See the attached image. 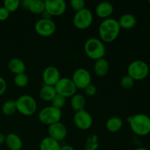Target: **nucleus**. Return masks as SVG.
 I'll list each match as a JSON object with an SVG mask.
<instances>
[{
    "mask_svg": "<svg viewBox=\"0 0 150 150\" xmlns=\"http://www.w3.org/2000/svg\"><path fill=\"white\" fill-rule=\"evenodd\" d=\"M121 28L118 21L112 18L104 19L99 26V35L103 42H111L115 40Z\"/></svg>",
    "mask_w": 150,
    "mask_h": 150,
    "instance_id": "nucleus-1",
    "label": "nucleus"
},
{
    "mask_svg": "<svg viewBox=\"0 0 150 150\" xmlns=\"http://www.w3.org/2000/svg\"><path fill=\"white\" fill-rule=\"evenodd\" d=\"M132 131L139 136H147L150 133V117L144 114H138L127 118Z\"/></svg>",
    "mask_w": 150,
    "mask_h": 150,
    "instance_id": "nucleus-2",
    "label": "nucleus"
},
{
    "mask_svg": "<svg viewBox=\"0 0 150 150\" xmlns=\"http://www.w3.org/2000/svg\"><path fill=\"white\" fill-rule=\"evenodd\" d=\"M86 55L93 60H98L104 58L105 54V47L101 40L91 38L86 40L83 45Z\"/></svg>",
    "mask_w": 150,
    "mask_h": 150,
    "instance_id": "nucleus-3",
    "label": "nucleus"
},
{
    "mask_svg": "<svg viewBox=\"0 0 150 150\" xmlns=\"http://www.w3.org/2000/svg\"><path fill=\"white\" fill-rule=\"evenodd\" d=\"M149 73V66L142 60H135L127 67V75L134 81H141L146 79Z\"/></svg>",
    "mask_w": 150,
    "mask_h": 150,
    "instance_id": "nucleus-4",
    "label": "nucleus"
},
{
    "mask_svg": "<svg viewBox=\"0 0 150 150\" xmlns=\"http://www.w3.org/2000/svg\"><path fill=\"white\" fill-rule=\"evenodd\" d=\"M16 103L17 111L24 116L32 115L37 110L36 101L30 95H21L16 100Z\"/></svg>",
    "mask_w": 150,
    "mask_h": 150,
    "instance_id": "nucleus-5",
    "label": "nucleus"
},
{
    "mask_svg": "<svg viewBox=\"0 0 150 150\" xmlns=\"http://www.w3.org/2000/svg\"><path fill=\"white\" fill-rule=\"evenodd\" d=\"M38 117L41 122L49 126L60 121L62 117V110L58 109L52 105L45 107L40 110Z\"/></svg>",
    "mask_w": 150,
    "mask_h": 150,
    "instance_id": "nucleus-6",
    "label": "nucleus"
},
{
    "mask_svg": "<svg viewBox=\"0 0 150 150\" xmlns=\"http://www.w3.org/2000/svg\"><path fill=\"white\" fill-rule=\"evenodd\" d=\"M93 21V15L89 9L84 8L76 12L73 17V22L77 29H86L91 26Z\"/></svg>",
    "mask_w": 150,
    "mask_h": 150,
    "instance_id": "nucleus-7",
    "label": "nucleus"
},
{
    "mask_svg": "<svg viewBox=\"0 0 150 150\" xmlns=\"http://www.w3.org/2000/svg\"><path fill=\"white\" fill-rule=\"evenodd\" d=\"M54 87L57 94L62 95L65 98L73 97L76 95L77 90V88L72 79L69 78H61Z\"/></svg>",
    "mask_w": 150,
    "mask_h": 150,
    "instance_id": "nucleus-8",
    "label": "nucleus"
},
{
    "mask_svg": "<svg viewBox=\"0 0 150 150\" xmlns=\"http://www.w3.org/2000/svg\"><path fill=\"white\" fill-rule=\"evenodd\" d=\"M71 79L77 89H84L88 85L92 83L90 73L85 68H79L75 70Z\"/></svg>",
    "mask_w": 150,
    "mask_h": 150,
    "instance_id": "nucleus-9",
    "label": "nucleus"
},
{
    "mask_svg": "<svg viewBox=\"0 0 150 150\" xmlns=\"http://www.w3.org/2000/svg\"><path fill=\"white\" fill-rule=\"evenodd\" d=\"M57 26L51 19L41 18L35 23V30L42 37H50L55 32Z\"/></svg>",
    "mask_w": 150,
    "mask_h": 150,
    "instance_id": "nucleus-10",
    "label": "nucleus"
},
{
    "mask_svg": "<svg viewBox=\"0 0 150 150\" xmlns=\"http://www.w3.org/2000/svg\"><path fill=\"white\" fill-rule=\"evenodd\" d=\"M74 123L77 127L82 130H86L90 128L93 123L92 116L85 109L76 111L73 117Z\"/></svg>",
    "mask_w": 150,
    "mask_h": 150,
    "instance_id": "nucleus-11",
    "label": "nucleus"
},
{
    "mask_svg": "<svg viewBox=\"0 0 150 150\" xmlns=\"http://www.w3.org/2000/svg\"><path fill=\"white\" fill-rule=\"evenodd\" d=\"M45 10L51 16H59L65 12L67 4L64 0H45Z\"/></svg>",
    "mask_w": 150,
    "mask_h": 150,
    "instance_id": "nucleus-12",
    "label": "nucleus"
},
{
    "mask_svg": "<svg viewBox=\"0 0 150 150\" xmlns=\"http://www.w3.org/2000/svg\"><path fill=\"white\" fill-rule=\"evenodd\" d=\"M42 81L44 83L49 86H55L61 79L59 70L54 66H48L42 72Z\"/></svg>",
    "mask_w": 150,
    "mask_h": 150,
    "instance_id": "nucleus-13",
    "label": "nucleus"
},
{
    "mask_svg": "<svg viewBox=\"0 0 150 150\" xmlns=\"http://www.w3.org/2000/svg\"><path fill=\"white\" fill-rule=\"evenodd\" d=\"M48 133L49 137L57 142H60L65 139L67 134V130L64 125L59 122L48 126Z\"/></svg>",
    "mask_w": 150,
    "mask_h": 150,
    "instance_id": "nucleus-14",
    "label": "nucleus"
},
{
    "mask_svg": "<svg viewBox=\"0 0 150 150\" xmlns=\"http://www.w3.org/2000/svg\"><path fill=\"white\" fill-rule=\"evenodd\" d=\"M114 7L109 1H101L97 5L95 13L97 16L103 19L108 18L112 15Z\"/></svg>",
    "mask_w": 150,
    "mask_h": 150,
    "instance_id": "nucleus-15",
    "label": "nucleus"
},
{
    "mask_svg": "<svg viewBox=\"0 0 150 150\" xmlns=\"http://www.w3.org/2000/svg\"><path fill=\"white\" fill-rule=\"evenodd\" d=\"M5 143L10 150H21L23 146V142L20 136L16 133H9L5 136Z\"/></svg>",
    "mask_w": 150,
    "mask_h": 150,
    "instance_id": "nucleus-16",
    "label": "nucleus"
},
{
    "mask_svg": "<svg viewBox=\"0 0 150 150\" xmlns=\"http://www.w3.org/2000/svg\"><path fill=\"white\" fill-rule=\"evenodd\" d=\"M109 70V63L105 58L96 60L94 65V71L97 76L100 77L105 76Z\"/></svg>",
    "mask_w": 150,
    "mask_h": 150,
    "instance_id": "nucleus-17",
    "label": "nucleus"
},
{
    "mask_svg": "<svg viewBox=\"0 0 150 150\" xmlns=\"http://www.w3.org/2000/svg\"><path fill=\"white\" fill-rule=\"evenodd\" d=\"M120 28L125 29H131L136 26V18L133 15L130 13H126L122 15L118 20Z\"/></svg>",
    "mask_w": 150,
    "mask_h": 150,
    "instance_id": "nucleus-18",
    "label": "nucleus"
},
{
    "mask_svg": "<svg viewBox=\"0 0 150 150\" xmlns=\"http://www.w3.org/2000/svg\"><path fill=\"white\" fill-rule=\"evenodd\" d=\"M8 68L14 74L18 75L23 73L26 70L25 63L19 58H13L9 61Z\"/></svg>",
    "mask_w": 150,
    "mask_h": 150,
    "instance_id": "nucleus-19",
    "label": "nucleus"
},
{
    "mask_svg": "<svg viewBox=\"0 0 150 150\" xmlns=\"http://www.w3.org/2000/svg\"><path fill=\"white\" fill-rule=\"evenodd\" d=\"M57 95L55 87L54 86H49V85L45 84L42 86L40 90V98L43 101L49 102L53 100V98Z\"/></svg>",
    "mask_w": 150,
    "mask_h": 150,
    "instance_id": "nucleus-20",
    "label": "nucleus"
},
{
    "mask_svg": "<svg viewBox=\"0 0 150 150\" xmlns=\"http://www.w3.org/2000/svg\"><path fill=\"white\" fill-rule=\"evenodd\" d=\"M123 125V121L120 117H113L108 119L105 124V127L108 131L111 133H116L120 130Z\"/></svg>",
    "mask_w": 150,
    "mask_h": 150,
    "instance_id": "nucleus-21",
    "label": "nucleus"
},
{
    "mask_svg": "<svg viewBox=\"0 0 150 150\" xmlns=\"http://www.w3.org/2000/svg\"><path fill=\"white\" fill-rule=\"evenodd\" d=\"M60 147L59 142L49 136L44 138L40 144V150H60Z\"/></svg>",
    "mask_w": 150,
    "mask_h": 150,
    "instance_id": "nucleus-22",
    "label": "nucleus"
},
{
    "mask_svg": "<svg viewBox=\"0 0 150 150\" xmlns=\"http://www.w3.org/2000/svg\"><path fill=\"white\" fill-rule=\"evenodd\" d=\"M85 105H86V100L83 95L76 94L72 97L71 107L76 112L84 109Z\"/></svg>",
    "mask_w": 150,
    "mask_h": 150,
    "instance_id": "nucleus-23",
    "label": "nucleus"
},
{
    "mask_svg": "<svg viewBox=\"0 0 150 150\" xmlns=\"http://www.w3.org/2000/svg\"><path fill=\"white\" fill-rule=\"evenodd\" d=\"M28 10L34 14H42L45 10V1L42 0H31Z\"/></svg>",
    "mask_w": 150,
    "mask_h": 150,
    "instance_id": "nucleus-24",
    "label": "nucleus"
},
{
    "mask_svg": "<svg viewBox=\"0 0 150 150\" xmlns=\"http://www.w3.org/2000/svg\"><path fill=\"white\" fill-rule=\"evenodd\" d=\"M99 139L97 135L92 134L87 137L84 144V150H98Z\"/></svg>",
    "mask_w": 150,
    "mask_h": 150,
    "instance_id": "nucleus-25",
    "label": "nucleus"
},
{
    "mask_svg": "<svg viewBox=\"0 0 150 150\" xmlns=\"http://www.w3.org/2000/svg\"><path fill=\"white\" fill-rule=\"evenodd\" d=\"M16 100H7L3 103L1 106V111L6 116H11L16 113Z\"/></svg>",
    "mask_w": 150,
    "mask_h": 150,
    "instance_id": "nucleus-26",
    "label": "nucleus"
},
{
    "mask_svg": "<svg viewBox=\"0 0 150 150\" xmlns=\"http://www.w3.org/2000/svg\"><path fill=\"white\" fill-rule=\"evenodd\" d=\"M14 83L18 87H24L29 83V77L25 73L16 75L14 77Z\"/></svg>",
    "mask_w": 150,
    "mask_h": 150,
    "instance_id": "nucleus-27",
    "label": "nucleus"
},
{
    "mask_svg": "<svg viewBox=\"0 0 150 150\" xmlns=\"http://www.w3.org/2000/svg\"><path fill=\"white\" fill-rule=\"evenodd\" d=\"M21 4V1L19 0H5L4 1V6L7 10L10 13L16 11L18 9Z\"/></svg>",
    "mask_w": 150,
    "mask_h": 150,
    "instance_id": "nucleus-28",
    "label": "nucleus"
},
{
    "mask_svg": "<svg viewBox=\"0 0 150 150\" xmlns=\"http://www.w3.org/2000/svg\"><path fill=\"white\" fill-rule=\"evenodd\" d=\"M65 98L62 95H55L53 100H51V103H52V106L55 107V108H58V109H62V108L65 105Z\"/></svg>",
    "mask_w": 150,
    "mask_h": 150,
    "instance_id": "nucleus-29",
    "label": "nucleus"
},
{
    "mask_svg": "<svg viewBox=\"0 0 150 150\" xmlns=\"http://www.w3.org/2000/svg\"><path fill=\"white\" fill-rule=\"evenodd\" d=\"M134 84V80L128 75L123 76L120 80V85L125 89H128L133 87Z\"/></svg>",
    "mask_w": 150,
    "mask_h": 150,
    "instance_id": "nucleus-30",
    "label": "nucleus"
},
{
    "mask_svg": "<svg viewBox=\"0 0 150 150\" xmlns=\"http://www.w3.org/2000/svg\"><path fill=\"white\" fill-rule=\"evenodd\" d=\"M71 7L76 12L85 8V1L83 0H72L70 1Z\"/></svg>",
    "mask_w": 150,
    "mask_h": 150,
    "instance_id": "nucleus-31",
    "label": "nucleus"
},
{
    "mask_svg": "<svg viewBox=\"0 0 150 150\" xmlns=\"http://www.w3.org/2000/svg\"><path fill=\"white\" fill-rule=\"evenodd\" d=\"M84 91H85V93H86L88 96L92 97L96 95L98 89H97V87L95 85L92 84V83H90V84L88 85V86L85 88Z\"/></svg>",
    "mask_w": 150,
    "mask_h": 150,
    "instance_id": "nucleus-32",
    "label": "nucleus"
},
{
    "mask_svg": "<svg viewBox=\"0 0 150 150\" xmlns=\"http://www.w3.org/2000/svg\"><path fill=\"white\" fill-rule=\"evenodd\" d=\"M10 16V12L4 7H0V21H3L7 20Z\"/></svg>",
    "mask_w": 150,
    "mask_h": 150,
    "instance_id": "nucleus-33",
    "label": "nucleus"
},
{
    "mask_svg": "<svg viewBox=\"0 0 150 150\" xmlns=\"http://www.w3.org/2000/svg\"><path fill=\"white\" fill-rule=\"evenodd\" d=\"M7 89V83L2 77L0 76V96L5 92Z\"/></svg>",
    "mask_w": 150,
    "mask_h": 150,
    "instance_id": "nucleus-34",
    "label": "nucleus"
},
{
    "mask_svg": "<svg viewBox=\"0 0 150 150\" xmlns=\"http://www.w3.org/2000/svg\"><path fill=\"white\" fill-rule=\"evenodd\" d=\"M30 1L31 0H24V1H23L22 2H21V4H22V6H23L24 8L29 9V4H30Z\"/></svg>",
    "mask_w": 150,
    "mask_h": 150,
    "instance_id": "nucleus-35",
    "label": "nucleus"
},
{
    "mask_svg": "<svg viewBox=\"0 0 150 150\" xmlns=\"http://www.w3.org/2000/svg\"><path fill=\"white\" fill-rule=\"evenodd\" d=\"M42 18L44 19H51V17H52V16H51V15L46 11V10H45V11L42 13Z\"/></svg>",
    "mask_w": 150,
    "mask_h": 150,
    "instance_id": "nucleus-36",
    "label": "nucleus"
},
{
    "mask_svg": "<svg viewBox=\"0 0 150 150\" xmlns=\"http://www.w3.org/2000/svg\"><path fill=\"white\" fill-rule=\"evenodd\" d=\"M60 150H75L73 149V146H71L70 145H63V146H61L60 147Z\"/></svg>",
    "mask_w": 150,
    "mask_h": 150,
    "instance_id": "nucleus-37",
    "label": "nucleus"
},
{
    "mask_svg": "<svg viewBox=\"0 0 150 150\" xmlns=\"http://www.w3.org/2000/svg\"><path fill=\"white\" fill-rule=\"evenodd\" d=\"M5 142V136L3 133H0V145Z\"/></svg>",
    "mask_w": 150,
    "mask_h": 150,
    "instance_id": "nucleus-38",
    "label": "nucleus"
},
{
    "mask_svg": "<svg viewBox=\"0 0 150 150\" xmlns=\"http://www.w3.org/2000/svg\"><path fill=\"white\" fill-rule=\"evenodd\" d=\"M134 150H149V149H147L146 148H144V147H139V148H136V149Z\"/></svg>",
    "mask_w": 150,
    "mask_h": 150,
    "instance_id": "nucleus-39",
    "label": "nucleus"
},
{
    "mask_svg": "<svg viewBox=\"0 0 150 150\" xmlns=\"http://www.w3.org/2000/svg\"><path fill=\"white\" fill-rule=\"evenodd\" d=\"M149 4H150V0H149Z\"/></svg>",
    "mask_w": 150,
    "mask_h": 150,
    "instance_id": "nucleus-40",
    "label": "nucleus"
}]
</instances>
